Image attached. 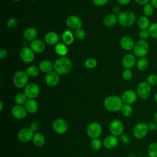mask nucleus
Wrapping results in <instances>:
<instances>
[{
    "instance_id": "nucleus-20",
    "label": "nucleus",
    "mask_w": 157,
    "mask_h": 157,
    "mask_svg": "<svg viewBox=\"0 0 157 157\" xmlns=\"http://www.w3.org/2000/svg\"><path fill=\"white\" fill-rule=\"evenodd\" d=\"M135 43L136 42L132 37L127 36L123 37L120 40L121 47L126 51H130L131 50H133Z\"/></svg>"
},
{
    "instance_id": "nucleus-37",
    "label": "nucleus",
    "mask_w": 157,
    "mask_h": 157,
    "mask_svg": "<svg viewBox=\"0 0 157 157\" xmlns=\"http://www.w3.org/2000/svg\"><path fill=\"white\" fill-rule=\"evenodd\" d=\"M102 146V142L99 138L93 139L90 142L91 148L95 151L100 150Z\"/></svg>"
},
{
    "instance_id": "nucleus-14",
    "label": "nucleus",
    "mask_w": 157,
    "mask_h": 157,
    "mask_svg": "<svg viewBox=\"0 0 157 157\" xmlns=\"http://www.w3.org/2000/svg\"><path fill=\"white\" fill-rule=\"evenodd\" d=\"M137 94L132 90H127L123 92L121 98L124 104H134L137 98Z\"/></svg>"
},
{
    "instance_id": "nucleus-44",
    "label": "nucleus",
    "mask_w": 157,
    "mask_h": 157,
    "mask_svg": "<svg viewBox=\"0 0 157 157\" xmlns=\"http://www.w3.org/2000/svg\"><path fill=\"white\" fill-rule=\"evenodd\" d=\"M17 23H18L17 19L15 18H12L7 21V26L9 28H12L15 27L17 26Z\"/></svg>"
},
{
    "instance_id": "nucleus-55",
    "label": "nucleus",
    "mask_w": 157,
    "mask_h": 157,
    "mask_svg": "<svg viewBox=\"0 0 157 157\" xmlns=\"http://www.w3.org/2000/svg\"><path fill=\"white\" fill-rule=\"evenodd\" d=\"M154 100H155V102L157 104V92L156 93V94H155V96H154Z\"/></svg>"
},
{
    "instance_id": "nucleus-6",
    "label": "nucleus",
    "mask_w": 157,
    "mask_h": 157,
    "mask_svg": "<svg viewBox=\"0 0 157 157\" xmlns=\"http://www.w3.org/2000/svg\"><path fill=\"white\" fill-rule=\"evenodd\" d=\"M149 131L147 124L144 122H140L135 124L132 129V134L137 139L144 138Z\"/></svg>"
},
{
    "instance_id": "nucleus-27",
    "label": "nucleus",
    "mask_w": 157,
    "mask_h": 157,
    "mask_svg": "<svg viewBox=\"0 0 157 157\" xmlns=\"http://www.w3.org/2000/svg\"><path fill=\"white\" fill-rule=\"evenodd\" d=\"M33 144L37 147H42L45 142V139L44 136L40 132H36L34 134L33 138Z\"/></svg>"
},
{
    "instance_id": "nucleus-8",
    "label": "nucleus",
    "mask_w": 157,
    "mask_h": 157,
    "mask_svg": "<svg viewBox=\"0 0 157 157\" xmlns=\"http://www.w3.org/2000/svg\"><path fill=\"white\" fill-rule=\"evenodd\" d=\"M86 132L88 136L91 139L98 138L102 132L101 125L98 122H91L88 125Z\"/></svg>"
},
{
    "instance_id": "nucleus-52",
    "label": "nucleus",
    "mask_w": 157,
    "mask_h": 157,
    "mask_svg": "<svg viewBox=\"0 0 157 157\" xmlns=\"http://www.w3.org/2000/svg\"><path fill=\"white\" fill-rule=\"evenodd\" d=\"M117 1L121 5H127L131 1V0H117Z\"/></svg>"
},
{
    "instance_id": "nucleus-54",
    "label": "nucleus",
    "mask_w": 157,
    "mask_h": 157,
    "mask_svg": "<svg viewBox=\"0 0 157 157\" xmlns=\"http://www.w3.org/2000/svg\"><path fill=\"white\" fill-rule=\"evenodd\" d=\"M154 121L157 123V110L155 112L154 114Z\"/></svg>"
},
{
    "instance_id": "nucleus-25",
    "label": "nucleus",
    "mask_w": 157,
    "mask_h": 157,
    "mask_svg": "<svg viewBox=\"0 0 157 157\" xmlns=\"http://www.w3.org/2000/svg\"><path fill=\"white\" fill-rule=\"evenodd\" d=\"M37 36V31L33 27L28 28L23 33V37L27 41H33Z\"/></svg>"
},
{
    "instance_id": "nucleus-16",
    "label": "nucleus",
    "mask_w": 157,
    "mask_h": 157,
    "mask_svg": "<svg viewBox=\"0 0 157 157\" xmlns=\"http://www.w3.org/2000/svg\"><path fill=\"white\" fill-rule=\"evenodd\" d=\"M59 74L56 71H51L47 73L45 77V83L50 87H53L56 86L59 82Z\"/></svg>"
},
{
    "instance_id": "nucleus-26",
    "label": "nucleus",
    "mask_w": 157,
    "mask_h": 157,
    "mask_svg": "<svg viewBox=\"0 0 157 157\" xmlns=\"http://www.w3.org/2000/svg\"><path fill=\"white\" fill-rule=\"evenodd\" d=\"M118 22V17L114 13H110L106 15L103 20L104 25L109 28L113 27Z\"/></svg>"
},
{
    "instance_id": "nucleus-21",
    "label": "nucleus",
    "mask_w": 157,
    "mask_h": 157,
    "mask_svg": "<svg viewBox=\"0 0 157 157\" xmlns=\"http://www.w3.org/2000/svg\"><path fill=\"white\" fill-rule=\"evenodd\" d=\"M30 48L34 53H42L45 48V45L44 42L40 39H34L31 41L29 44Z\"/></svg>"
},
{
    "instance_id": "nucleus-5",
    "label": "nucleus",
    "mask_w": 157,
    "mask_h": 157,
    "mask_svg": "<svg viewBox=\"0 0 157 157\" xmlns=\"http://www.w3.org/2000/svg\"><path fill=\"white\" fill-rule=\"evenodd\" d=\"M29 80V76L24 71H17L13 77V83L14 86L17 88H23L28 84Z\"/></svg>"
},
{
    "instance_id": "nucleus-40",
    "label": "nucleus",
    "mask_w": 157,
    "mask_h": 157,
    "mask_svg": "<svg viewBox=\"0 0 157 157\" xmlns=\"http://www.w3.org/2000/svg\"><path fill=\"white\" fill-rule=\"evenodd\" d=\"M133 76V74L131 69H124L122 72V77L125 80H130Z\"/></svg>"
},
{
    "instance_id": "nucleus-51",
    "label": "nucleus",
    "mask_w": 157,
    "mask_h": 157,
    "mask_svg": "<svg viewBox=\"0 0 157 157\" xmlns=\"http://www.w3.org/2000/svg\"><path fill=\"white\" fill-rule=\"evenodd\" d=\"M134 1L141 6H144L148 3H149V2L150 1V0H134Z\"/></svg>"
},
{
    "instance_id": "nucleus-33",
    "label": "nucleus",
    "mask_w": 157,
    "mask_h": 157,
    "mask_svg": "<svg viewBox=\"0 0 157 157\" xmlns=\"http://www.w3.org/2000/svg\"><path fill=\"white\" fill-rule=\"evenodd\" d=\"M147 153L149 157H157V142H151L148 145Z\"/></svg>"
},
{
    "instance_id": "nucleus-38",
    "label": "nucleus",
    "mask_w": 157,
    "mask_h": 157,
    "mask_svg": "<svg viewBox=\"0 0 157 157\" xmlns=\"http://www.w3.org/2000/svg\"><path fill=\"white\" fill-rule=\"evenodd\" d=\"M148 30L150 36L152 38L157 40V22H153L151 23Z\"/></svg>"
},
{
    "instance_id": "nucleus-41",
    "label": "nucleus",
    "mask_w": 157,
    "mask_h": 157,
    "mask_svg": "<svg viewBox=\"0 0 157 157\" xmlns=\"http://www.w3.org/2000/svg\"><path fill=\"white\" fill-rule=\"evenodd\" d=\"M146 82L150 85H157V75L155 74L148 75L147 77Z\"/></svg>"
},
{
    "instance_id": "nucleus-39",
    "label": "nucleus",
    "mask_w": 157,
    "mask_h": 157,
    "mask_svg": "<svg viewBox=\"0 0 157 157\" xmlns=\"http://www.w3.org/2000/svg\"><path fill=\"white\" fill-rule=\"evenodd\" d=\"M97 60L94 58H88L86 59L84 62V65L86 68L93 69L97 66Z\"/></svg>"
},
{
    "instance_id": "nucleus-17",
    "label": "nucleus",
    "mask_w": 157,
    "mask_h": 157,
    "mask_svg": "<svg viewBox=\"0 0 157 157\" xmlns=\"http://www.w3.org/2000/svg\"><path fill=\"white\" fill-rule=\"evenodd\" d=\"M27 111L25 107L21 105H15L12 107L11 109V113L12 116L17 120L24 119L27 115Z\"/></svg>"
},
{
    "instance_id": "nucleus-56",
    "label": "nucleus",
    "mask_w": 157,
    "mask_h": 157,
    "mask_svg": "<svg viewBox=\"0 0 157 157\" xmlns=\"http://www.w3.org/2000/svg\"><path fill=\"white\" fill-rule=\"evenodd\" d=\"M0 105H1V108H0V110H2V107H3V104H2V102L1 101H0Z\"/></svg>"
},
{
    "instance_id": "nucleus-2",
    "label": "nucleus",
    "mask_w": 157,
    "mask_h": 157,
    "mask_svg": "<svg viewBox=\"0 0 157 157\" xmlns=\"http://www.w3.org/2000/svg\"><path fill=\"white\" fill-rule=\"evenodd\" d=\"M123 105L121 97L117 95H112L107 97L104 101V105L106 110L115 112L120 111Z\"/></svg>"
},
{
    "instance_id": "nucleus-45",
    "label": "nucleus",
    "mask_w": 157,
    "mask_h": 157,
    "mask_svg": "<svg viewBox=\"0 0 157 157\" xmlns=\"http://www.w3.org/2000/svg\"><path fill=\"white\" fill-rule=\"evenodd\" d=\"M148 130L150 131H155L157 129V123L155 121H152L149 122L148 124Z\"/></svg>"
},
{
    "instance_id": "nucleus-4",
    "label": "nucleus",
    "mask_w": 157,
    "mask_h": 157,
    "mask_svg": "<svg viewBox=\"0 0 157 157\" xmlns=\"http://www.w3.org/2000/svg\"><path fill=\"white\" fill-rule=\"evenodd\" d=\"M149 44L146 40H138L133 48L134 55L139 58L145 57L149 52Z\"/></svg>"
},
{
    "instance_id": "nucleus-9",
    "label": "nucleus",
    "mask_w": 157,
    "mask_h": 157,
    "mask_svg": "<svg viewBox=\"0 0 157 157\" xmlns=\"http://www.w3.org/2000/svg\"><path fill=\"white\" fill-rule=\"evenodd\" d=\"M52 128L54 131L58 134H65L69 128L67 121L61 118L55 119L52 123Z\"/></svg>"
},
{
    "instance_id": "nucleus-11",
    "label": "nucleus",
    "mask_w": 157,
    "mask_h": 157,
    "mask_svg": "<svg viewBox=\"0 0 157 157\" xmlns=\"http://www.w3.org/2000/svg\"><path fill=\"white\" fill-rule=\"evenodd\" d=\"M109 131L112 135L121 136L124 131V125L121 121L119 120H112L109 124Z\"/></svg>"
},
{
    "instance_id": "nucleus-47",
    "label": "nucleus",
    "mask_w": 157,
    "mask_h": 157,
    "mask_svg": "<svg viewBox=\"0 0 157 157\" xmlns=\"http://www.w3.org/2000/svg\"><path fill=\"white\" fill-rule=\"evenodd\" d=\"M120 139H121V141L124 144H128L131 141V139H130V137L129 136H128L127 134H123L121 136H120Z\"/></svg>"
},
{
    "instance_id": "nucleus-3",
    "label": "nucleus",
    "mask_w": 157,
    "mask_h": 157,
    "mask_svg": "<svg viewBox=\"0 0 157 157\" xmlns=\"http://www.w3.org/2000/svg\"><path fill=\"white\" fill-rule=\"evenodd\" d=\"M118 22L123 27H130L134 24L136 20L135 13L130 10L121 11L118 15Z\"/></svg>"
},
{
    "instance_id": "nucleus-42",
    "label": "nucleus",
    "mask_w": 157,
    "mask_h": 157,
    "mask_svg": "<svg viewBox=\"0 0 157 157\" xmlns=\"http://www.w3.org/2000/svg\"><path fill=\"white\" fill-rule=\"evenodd\" d=\"M74 36L78 40H83L86 36L85 31L82 28H79L75 30L74 33Z\"/></svg>"
},
{
    "instance_id": "nucleus-24",
    "label": "nucleus",
    "mask_w": 157,
    "mask_h": 157,
    "mask_svg": "<svg viewBox=\"0 0 157 157\" xmlns=\"http://www.w3.org/2000/svg\"><path fill=\"white\" fill-rule=\"evenodd\" d=\"M39 68L41 72L47 74L53 71L54 69V66L50 61L44 59L40 62L39 64Z\"/></svg>"
},
{
    "instance_id": "nucleus-10",
    "label": "nucleus",
    "mask_w": 157,
    "mask_h": 157,
    "mask_svg": "<svg viewBox=\"0 0 157 157\" xmlns=\"http://www.w3.org/2000/svg\"><path fill=\"white\" fill-rule=\"evenodd\" d=\"M24 93L28 99H34L39 96L40 93V88L36 83H29L24 88Z\"/></svg>"
},
{
    "instance_id": "nucleus-58",
    "label": "nucleus",
    "mask_w": 157,
    "mask_h": 157,
    "mask_svg": "<svg viewBox=\"0 0 157 157\" xmlns=\"http://www.w3.org/2000/svg\"><path fill=\"white\" fill-rule=\"evenodd\" d=\"M30 1H37V0H30Z\"/></svg>"
},
{
    "instance_id": "nucleus-57",
    "label": "nucleus",
    "mask_w": 157,
    "mask_h": 157,
    "mask_svg": "<svg viewBox=\"0 0 157 157\" xmlns=\"http://www.w3.org/2000/svg\"><path fill=\"white\" fill-rule=\"evenodd\" d=\"M13 1H15V2H18V1H20L21 0H13Z\"/></svg>"
},
{
    "instance_id": "nucleus-13",
    "label": "nucleus",
    "mask_w": 157,
    "mask_h": 157,
    "mask_svg": "<svg viewBox=\"0 0 157 157\" xmlns=\"http://www.w3.org/2000/svg\"><path fill=\"white\" fill-rule=\"evenodd\" d=\"M34 132L30 128H24L18 133V139L23 143H27L33 140Z\"/></svg>"
},
{
    "instance_id": "nucleus-22",
    "label": "nucleus",
    "mask_w": 157,
    "mask_h": 157,
    "mask_svg": "<svg viewBox=\"0 0 157 157\" xmlns=\"http://www.w3.org/2000/svg\"><path fill=\"white\" fill-rule=\"evenodd\" d=\"M45 42L50 45H54L58 44L59 37L58 34L54 31L48 32L45 35Z\"/></svg>"
},
{
    "instance_id": "nucleus-31",
    "label": "nucleus",
    "mask_w": 157,
    "mask_h": 157,
    "mask_svg": "<svg viewBox=\"0 0 157 157\" xmlns=\"http://www.w3.org/2000/svg\"><path fill=\"white\" fill-rule=\"evenodd\" d=\"M148 66H149V61L146 57L140 58L136 63L137 68L140 71H145L148 67Z\"/></svg>"
},
{
    "instance_id": "nucleus-28",
    "label": "nucleus",
    "mask_w": 157,
    "mask_h": 157,
    "mask_svg": "<svg viewBox=\"0 0 157 157\" xmlns=\"http://www.w3.org/2000/svg\"><path fill=\"white\" fill-rule=\"evenodd\" d=\"M150 24V19L145 15L140 17L137 20V26L140 30L148 29Z\"/></svg>"
},
{
    "instance_id": "nucleus-43",
    "label": "nucleus",
    "mask_w": 157,
    "mask_h": 157,
    "mask_svg": "<svg viewBox=\"0 0 157 157\" xmlns=\"http://www.w3.org/2000/svg\"><path fill=\"white\" fill-rule=\"evenodd\" d=\"M139 36L140 39H143V40H146L150 36L148 29H141L139 31Z\"/></svg>"
},
{
    "instance_id": "nucleus-30",
    "label": "nucleus",
    "mask_w": 157,
    "mask_h": 157,
    "mask_svg": "<svg viewBox=\"0 0 157 157\" xmlns=\"http://www.w3.org/2000/svg\"><path fill=\"white\" fill-rule=\"evenodd\" d=\"M55 51L56 54L60 56H64L68 52V48L67 45L64 43H58L56 44Z\"/></svg>"
},
{
    "instance_id": "nucleus-23",
    "label": "nucleus",
    "mask_w": 157,
    "mask_h": 157,
    "mask_svg": "<svg viewBox=\"0 0 157 157\" xmlns=\"http://www.w3.org/2000/svg\"><path fill=\"white\" fill-rule=\"evenodd\" d=\"M25 107L28 113L33 114L38 110L39 105L34 99H28L25 104Z\"/></svg>"
},
{
    "instance_id": "nucleus-46",
    "label": "nucleus",
    "mask_w": 157,
    "mask_h": 157,
    "mask_svg": "<svg viewBox=\"0 0 157 157\" xmlns=\"http://www.w3.org/2000/svg\"><path fill=\"white\" fill-rule=\"evenodd\" d=\"M29 128L34 132V131H37L39 128H40V124L38 121H34L31 122V123L30 124V126Z\"/></svg>"
},
{
    "instance_id": "nucleus-19",
    "label": "nucleus",
    "mask_w": 157,
    "mask_h": 157,
    "mask_svg": "<svg viewBox=\"0 0 157 157\" xmlns=\"http://www.w3.org/2000/svg\"><path fill=\"white\" fill-rule=\"evenodd\" d=\"M119 143V140L117 136L110 135L107 136L104 141H103V145L107 149H113L115 148Z\"/></svg>"
},
{
    "instance_id": "nucleus-48",
    "label": "nucleus",
    "mask_w": 157,
    "mask_h": 157,
    "mask_svg": "<svg viewBox=\"0 0 157 157\" xmlns=\"http://www.w3.org/2000/svg\"><path fill=\"white\" fill-rule=\"evenodd\" d=\"M109 0H92L93 3L98 6H102L106 4Z\"/></svg>"
},
{
    "instance_id": "nucleus-15",
    "label": "nucleus",
    "mask_w": 157,
    "mask_h": 157,
    "mask_svg": "<svg viewBox=\"0 0 157 157\" xmlns=\"http://www.w3.org/2000/svg\"><path fill=\"white\" fill-rule=\"evenodd\" d=\"M66 25L71 29H77L82 28V19L77 15H70L66 20Z\"/></svg>"
},
{
    "instance_id": "nucleus-1",
    "label": "nucleus",
    "mask_w": 157,
    "mask_h": 157,
    "mask_svg": "<svg viewBox=\"0 0 157 157\" xmlns=\"http://www.w3.org/2000/svg\"><path fill=\"white\" fill-rule=\"evenodd\" d=\"M54 70L59 75H65L69 73L72 69V62L67 57H59L55 60L53 64Z\"/></svg>"
},
{
    "instance_id": "nucleus-50",
    "label": "nucleus",
    "mask_w": 157,
    "mask_h": 157,
    "mask_svg": "<svg viewBox=\"0 0 157 157\" xmlns=\"http://www.w3.org/2000/svg\"><path fill=\"white\" fill-rule=\"evenodd\" d=\"M7 56V52L6 50L4 48H1L0 50V58L1 59H4Z\"/></svg>"
},
{
    "instance_id": "nucleus-35",
    "label": "nucleus",
    "mask_w": 157,
    "mask_h": 157,
    "mask_svg": "<svg viewBox=\"0 0 157 157\" xmlns=\"http://www.w3.org/2000/svg\"><path fill=\"white\" fill-rule=\"evenodd\" d=\"M39 68L36 66H29L26 71V72L28 75L29 77H36L38 75L39 72Z\"/></svg>"
},
{
    "instance_id": "nucleus-36",
    "label": "nucleus",
    "mask_w": 157,
    "mask_h": 157,
    "mask_svg": "<svg viewBox=\"0 0 157 157\" xmlns=\"http://www.w3.org/2000/svg\"><path fill=\"white\" fill-rule=\"evenodd\" d=\"M154 10L155 8L150 2L144 5L142 9L144 15L147 17L151 16L154 13Z\"/></svg>"
},
{
    "instance_id": "nucleus-7",
    "label": "nucleus",
    "mask_w": 157,
    "mask_h": 157,
    "mask_svg": "<svg viewBox=\"0 0 157 157\" xmlns=\"http://www.w3.org/2000/svg\"><path fill=\"white\" fill-rule=\"evenodd\" d=\"M151 92V85L147 82H140L137 87V96L142 99H148Z\"/></svg>"
},
{
    "instance_id": "nucleus-12",
    "label": "nucleus",
    "mask_w": 157,
    "mask_h": 157,
    "mask_svg": "<svg viewBox=\"0 0 157 157\" xmlns=\"http://www.w3.org/2000/svg\"><path fill=\"white\" fill-rule=\"evenodd\" d=\"M20 57L23 62L30 63L34 59V52L30 47H23L20 51Z\"/></svg>"
},
{
    "instance_id": "nucleus-34",
    "label": "nucleus",
    "mask_w": 157,
    "mask_h": 157,
    "mask_svg": "<svg viewBox=\"0 0 157 157\" xmlns=\"http://www.w3.org/2000/svg\"><path fill=\"white\" fill-rule=\"evenodd\" d=\"M28 98L24 93H17L14 98V101L17 105H23L25 104L27 101Z\"/></svg>"
},
{
    "instance_id": "nucleus-29",
    "label": "nucleus",
    "mask_w": 157,
    "mask_h": 157,
    "mask_svg": "<svg viewBox=\"0 0 157 157\" xmlns=\"http://www.w3.org/2000/svg\"><path fill=\"white\" fill-rule=\"evenodd\" d=\"M62 39L64 42V44L67 45H71L74 42V34L69 29L65 30L62 34Z\"/></svg>"
},
{
    "instance_id": "nucleus-49",
    "label": "nucleus",
    "mask_w": 157,
    "mask_h": 157,
    "mask_svg": "<svg viewBox=\"0 0 157 157\" xmlns=\"http://www.w3.org/2000/svg\"><path fill=\"white\" fill-rule=\"evenodd\" d=\"M112 12H113L114 14L118 15L121 12V8L119 6H115L112 8Z\"/></svg>"
},
{
    "instance_id": "nucleus-18",
    "label": "nucleus",
    "mask_w": 157,
    "mask_h": 157,
    "mask_svg": "<svg viewBox=\"0 0 157 157\" xmlns=\"http://www.w3.org/2000/svg\"><path fill=\"white\" fill-rule=\"evenodd\" d=\"M136 63V56L132 53L126 54L123 56L121 61L122 66L124 69H131Z\"/></svg>"
},
{
    "instance_id": "nucleus-32",
    "label": "nucleus",
    "mask_w": 157,
    "mask_h": 157,
    "mask_svg": "<svg viewBox=\"0 0 157 157\" xmlns=\"http://www.w3.org/2000/svg\"><path fill=\"white\" fill-rule=\"evenodd\" d=\"M121 114L126 117H129L132 115L133 113V109L130 104H123L122 105V107L120 110Z\"/></svg>"
},
{
    "instance_id": "nucleus-53",
    "label": "nucleus",
    "mask_w": 157,
    "mask_h": 157,
    "mask_svg": "<svg viewBox=\"0 0 157 157\" xmlns=\"http://www.w3.org/2000/svg\"><path fill=\"white\" fill-rule=\"evenodd\" d=\"M150 2L155 9H157V0H150Z\"/></svg>"
}]
</instances>
